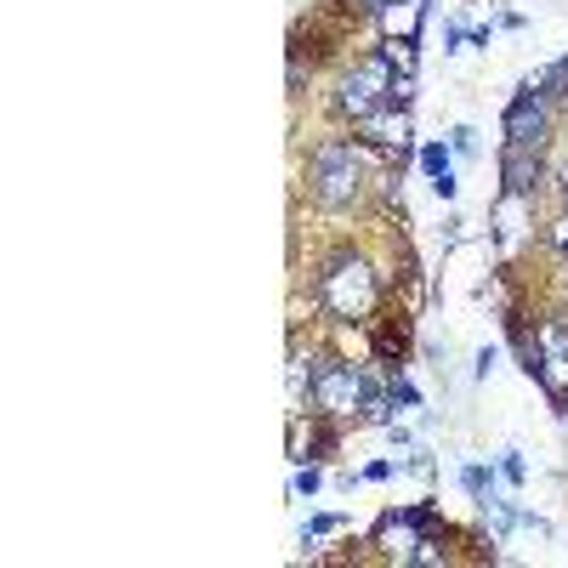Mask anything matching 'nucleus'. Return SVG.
<instances>
[{
  "instance_id": "nucleus-1",
  "label": "nucleus",
  "mask_w": 568,
  "mask_h": 568,
  "mask_svg": "<svg viewBox=\"0 0 568 568\" xmlns=\"http://www.w3.org/2000/svg\"><path fill=\"white\" fill-rule=\"evenodd\" d=\"M307 182H313L318 205H329V211L353 205L358 187H364V149H358V142H324V149H313Z\"/></svg>"
},
{
  "instance_id": "nucleus-2",
  "label": "nucleus",
  "mask_w": 568,
  "mask_h": 568,
  "mask_svg": "<svg viewBox=\"0 0 568 568\" xmlns=\"http://www.w3.org/2000/svg\"><path fill=\"white\" fill-rule=\"evenodd\" d=\"M375 296H382V284H375L369 262L358 256H329L324 273H318V302L336 313V318H364L375 307Z\"/></svg>"
},
{
  "instance_id": "nucleus-3",
  "label": "nucleus",
  "mask_w": 568,
  "mask_h": 568,
  "mask_svg": "<svg viewBox=\"0 0 568 568\" xmlns=\"http://www.w3.org/2000/svg\"><path fill=\"white\" fill-rule=\"evenodd\" d=\"M393 63L375 52V58H364L347 80H342V114H353V120H364L369 109H382L387 103V91H393Z\"/></svg>"
},
{
  "instance_id": "nucleus-4",
  "label": "nucleus",
  "mask_w": 568,
  "mask_h": 568,
  "mask_svg": "<svg viewBox=\"0 0 568 568\" xmlns=\"http://www.w3.org/2000/svg\"><path fill=\"white\" fill-rule=\"evenodd\" d=\"M313 404L324 415H353L364 404V375L353 364H336V358H324L318 375H313Z\"/></svg>"
},
{
  "instance_id": "nucleus-5",
  "label": "nucleus",
  "mask_w": 568,
  "mask_h": 568,
  "mask_svg": "<svg viewBox=\"0 0 568 568\" xmlns=\"http://www.w3.org/2000/svg\"><path fill=\"white\" fill-rule=\"evenodd\" d=\"M426 529H433V511L426 506L420 511H393V517H382V529H375V546H382L393 562H415Z\"/></svg>"
},
{
  "instance_id": "nucleus-6",
  "label": "nucleus",
  "mask_w": 568,
  "mask_h": 568,
  "mask_svg": "<svg viewBox=\"0 0 568 568\" xmlns=\"http://www.w3.org/2000/svg\"><path fill=\"white\" fill-rule=\"evenodd\" d=\"M540 136H546V91L529 85L524 98L506 109V142H529V149H540Z\"/></svg>"
},
{
  "instance_id": "nucleus-7",
  "label": "nucleus",
  "mask_w": 568,
  "mask_h": 568,
  "mask_svg": "<svg viewBox=\"0 0 568 568\" xmlns=\"http://www.w3.org/2000/svg\"><path fill=\"white\" fill-rule=\"evenodd\" d=\"M358 136L375 142V149H404V142H409V109H398V103L369 109V114L358 120Z\"/></svg>"
},
{
  "instance_id": "nucleus-8",
  "label": "nucleus",
  "mask_w": 568,
  "mask_h": 568,
  "mask_svg": "<svg viewBox=\"0 0 568 568\" xmlns=\"http://www.w3.org/2000/svg\"><path fill=\"white\" fill-rule=\"evenodd\" d=\"M500 176H506L511 194H535V182H540V149H529V142H506Z\"/></svg>"
},
{
  "instance_id": "nucleus-9",
  "label": "nucleus",
  "mask_w": 568,
  "mask_h": 568,
  "mask_svg": "<svg viewBox=\"0 0 568 568\" xmlns=\"http://www.w3.org/2000/svg\"><path fill=\"white\" fill-rule=\"evenodd\" d=\"M524 200L529 194H500V205H495V240H500V251H517L524 245V233H529V216H524Z\"/></svg>"
},
{
  "instance_id": "nucleus-10",
  "label": "nucleus",
  "mask_w": 568,
  "mask_h": 568,
  "mask_svg": "<svg viewBox=\"0 0 568 568\" xmlns=\"http://www.w3.org/2000/svg\"><path fill=\"white\" fill-rule=\"evenodd\" d=\"M420 18H426L420 0H387V7H382V29H387V40H415V34H420Z\"/></svg>"
},
{
  "instance_id": "nucleus-11",
  "label": "nucleus",
  "mask_w": 568,
  "mask_h": 568,
  "mask_svg": "<svg viewBox=\"0 0 568 568\" xmlns=\"http://www.w3.org/2000/svg\"><path fill=\"white\" fill-rule=\"evenodd\" d=\"M313 375H318V364L296 347V353H291V369H284V382H291V404H296V409H302V398L313 393Z\"/></svg>"
},
{
  "instance_id": "nucleus-12",
  "label": "nucleus",
  "mask_w": 568,
  "mask_h": 568,
  "mask_svg": "<svg viewBox=\"0 0 568 568\" xmlns=\"http://www.w3.org/2000/svg\"><path fill=\"white\" fill-rule=\"evenodd\" d=\"M382 58H387L398 74H409V69H415V40H387V45H382Z\"/></svg>"
},
{
  "instance_id": "nucleus-13",
  "label": "nucleus",
  "mask_w": 568,
  "mask_h": 568,
  "mask_svg": "<svg viewBox=\"0 0 568 568\" xmlns=\"http://www.w3.org/2000/svg\"><path fill=\"white\" fill-rule=\"evenodd\" d=\"M358 409H364V420H375V426H387V420H393V398H382V393H364Z\"/></svg>"
},
{
  "instance_id": "nucleus-14",
  "label": "nucleus",
  "mask_w": 568,
  "mask_h": 568,
  "mask_svg": "<svg viewBox=\"0 0 568 568\" xmlns=\"http://www.w3.org/2000/svg\"><path fill=\"white\" fill-rule=\"evenodd\" d=\"M420 171L433 176V182H438V176H449V154L438 149V142H433V149H420Z\"/></svg>"
},
{
  "instance_id": "nucleus-15",
  "label": "nucleus",
  "mask_w": 568,
  "mask_h": 568,
  "mask_svg": "<svg viewBox=\"0 0 568 568\" xmlns=\"http://www.w3.org/2000/svg\"><path fill=\"white\" fill-rule=\"evenodd\" d=\"M484 517H489V529H495V535H506V529L517 524V517H511V506H506V500H484Z\"/></svg>"
},
{
  "instance_id": "nucleus-16",
  "label": "nucleus",
  "mask_w": 568,
  "mask_h": 568,
  "mask_svg": "<svg viewBox=\"0 0 568 568\" xmlns=\"http://www.w3.org/2000/svg\"><path fill=\"white\" fill-rule=\"evenodd\" d=\"M460 484H466V495H478V500H484V495H489V471H484V466H466V471H460Z\"/></svg>"
},
{
  "instance_id": "nucleus-17",
  "label": "nucleus",
  "mask_w": 568,
  "mask_h": 568,
  "mask_svg": "<svg viewBox=\"0 0 568 568\" xmlns=\"http://www.w3.org/2000/svg\"><path fill=\"white\" fill-rule=\"evenodd\" d=\"M449 136H455V154H471V149H478V131H471V125H455Z\"/></svg>"
},
{
  "instance_id": "nucleus-18",
  "label": "nucleus",
  "mask_w": 568,
  "mask_h": 568,
  "mask_svg": "<svg viewBox=\"0 0 568 568\" xmlns=\"http://www.w3.org/2000/svg\"><path fill=\"white\" fill-rule=\"evenodd\" d=\"M551 251H557V256H568V216H557V222H551Z\"/></svg>"
},
{
  "instance_id": "nucleus-19",
  "label": "nucleus",
  "mask_w": 568,
  "mask_h": 568,
  "mask_svg": "<svg viewBox=\"0 0 568 568\" xmlns=\"http://www.w3.org/2000/svg\"><path fill=\"white\" fill-rule=\"evenodd\" d=\"M313 489H318V471H313V466L296 471V495H313Z\"/></svg>"
},
{
  "instance_id": "nucleus-20",
  "label": "nucleus",
  "mask_w": 568,
  "mask_h": 568,
  "mask_svg": "<svg viewBox=\"0 0 568 568\" xmlns=\"http://www.w3.org/2000/svg\"><path fill=\"white\" fill-rule=\"evenodd\" d=\"M393 398H398V404H420V393H415L409 382H398V387H393Z\"/></svg>"
},
{
  "instance_id": "nucleus-21",
  "label": "nucleus",
  "mask_w": 568,
  "mask_h": 568,
  "mask_svg": "<svg viewBox=\"0 0 568 568\" xmlns=\"http://www.w3.org/2000/svg\"><path fill=\"white\" fill-rule=\"evenodd\" d=\"M364 7H375V12H382V7H387V0H364Z\"/></svg>"
},
{
  "instance_id": "nucleus-22",
  "label": "nucleus",
  "mask_w": 568,
  "mask_h": 568,
  "mask_svg": "<svg viewBox=\"0 0 568 568\" xmlns=\"http://www.w3.org/2000/svg\"><path fill=\"white\" fill-rule=\"evenodd\" d=\"M562 205H568V171H562Z\"/></svg>"
}]
</instances>
